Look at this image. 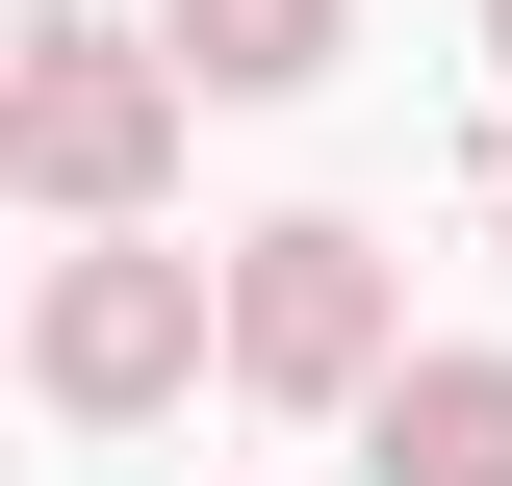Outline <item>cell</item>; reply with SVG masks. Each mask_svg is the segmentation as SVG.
<instances>
[{
  "mask_svg": "<svg viewBox=\"0 0 512 486\" xmlns=\"http://www.w3.org/2000/svg\"><path fill=\"white\" fill-rule=\"evenodd\" d=\"M384 359H410V282H384V231H359V205L231 231V384H256V410H359Z\"/></svg>",
  "mask_w": 512,
  "mask_h": 486,
  "instance_id": "cell-3",
  "label": "cell"
},
{
  "mask_svg": "<svg viewBox=\"0 0 512 486\" xmlns=\"http://www.w3.org/2000/svg\"><path fill=\"white\" fill-rule=\"evenodd\" d=\"M205 359H231V282H205V256H154V231H77L52 282H26V384H52L77 435H128V410H180Z\"/></svg>",
  "mask_w": 512,
  "mask_h": 486,
  "instance_id": "cell-2",
  "label": "cell"
},
{
  "mask_svg": "<svg viewBox=\"0 0 512 486\" xmlns=\"http://www.w3.org/2000/svg\"><path fill=\"white\" fill-rule=\"evenodd\" d=\"M359 486H512V359H384L359 384Z\"/></svg>",
  "mask_w": 512,
  "mask_h": 486,
  "instance_id": "cell-4",
  "label": "cell"
},
{
  "mask_svg": "<svg viewBox=\"0 0 512 486\" xmlns=\"http://www.w3.org/2000/svg\"><path fill=\"white\" fill-rule=\"evenodd\" d=\"M180 103H205V77L154 52V26L52 0V26H26V77H0V180L52 205V231H154V180H180Z\"/></svg>",
  "mask_w": 512,
  "mask_h": 486,
  "instance_id": "cell-1",
  "label": "cell"
},
{
  "mask_svg": "<svg viewBox=\"0 0 512 486\" xmlns=\"http://www.w3.org/2000/svg\"><path fill=\"white\" fill-rule=\"evenodd\" d=\"M487 77H512V0H487Z\"/></svg>",
  "mask_w": 512,
  "mask_h": 486,
  "instance_id": "cell-6",
  "label": "cell"
},
{
  "mask_svg": "<svg viewBox=\"0 0 512 486\" xmlns=\"http://www.w3.org/2000/svg\"><path fill=\"white\" fill-rule=\"evenodd\" d=\"M333 26H359V0H154V52H180L205 103H308V77H333Z\"/></svg>",
  "mask_w": 512,
  "mask_h": 486,
  "instance_id": "cell-5",
  "label": "cell"
},
{
  "mask_svg": "<svg viewBox=\"0 0 512 486\" xmlns=\"http://www.w3.org/2000/svg\"><path fill=\"white\" fill-rule=\"evenodd\" d=\"M487 231H512V180H487Z\"/></svg>",
  "mask_w": 512,
  "mask_h": 486,
  "instance_id": "cell-7",
  "label": "cell"
}]
</instances>
